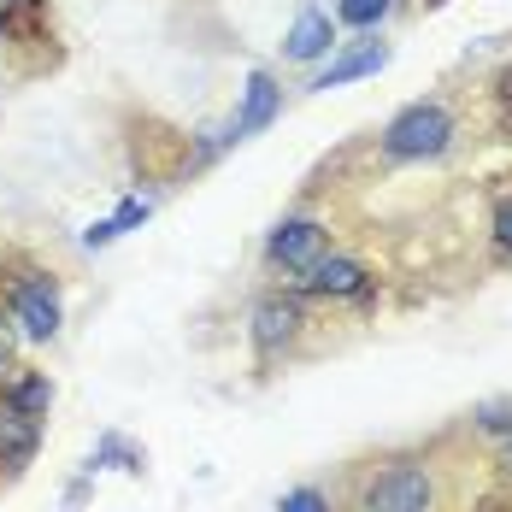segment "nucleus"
Returning a JSON list of instances; mask_svg holds the SVG:
<instances>
[{"label":"nucleus","mask_w":512,"mask_h":512,"mask_svg":"<svg viewBox=\"0 0 512 512\" xmlns=\"http://www.w3.org/2000/svg\"><path fill=\"white\" fill-rule=\"evenodd\" d=\"M448 142H454V112L442 101H412L383 130V154L389 159H436L448 154Z\"/></svg>","instance_id":"1"},{"label":"nucleus","mask_w":512,"mask_h":512,"mask_svg":"<svg viewBox=\"0 0 512 512\" xmlns=\"http://www.w3.org/2000/svg\"><path fill=\"white\" fill-rule=\"evenodd\" d=\"M359 507L365 512H430L436 507V483H430V471H418V465H389V471H377V477L365 483Z\"/></svg>","instance_id":"2"},{"label":"nucleus","mask_w":512,"mask_h":512,"mask_svg":"<svg viewBox=\"0 0 512 512\" xmlns=\"http://www.w3.org/2000/svg\"><path fill=\"white\" fill-rule=\"evenodd\" d=\"M277 112H283V89H277V77H271V71H254V77H248V89H242L236 118H230V130L218 136V148H236V142L259 136V130H265Z\"/></svg>","instance_id":"3"},{"label":"nucleus","mask_w":512,"mask_h":512,"mask_svg":"<svg viewBox=\"0 0 512 512\" xmlns=\"http://www.w3.org/2000/svg\"><path fill=\"white\" fill-rule=\"evenodd\" d=\"M324 248H330V230H324L318 218H289V224H277L271 242H265L271 265H289V271H312V265L324 259Z\"/></svg>","instance_id":"4"},{"label":"nucleus","mask_w":512,"mask_h":512,"mask_svg":"<svg viewBox=\"0 0 512 512\" xmlns=\"http://www.w3.org/2000/svg\"><path fill=\"white\" fill-rule=\"evenodd\" d=\"M12 318L24 324L30 342L59 336V289H53V277H24V283L12 289Z\"/></svg>","instance_id":"5"},{"label":"nucleus","mask_w":512,"mask_h":512,"mask_svg":"<svg viewBox=\"0 0 512 512\" xmlns=\"http://www.w3.org/2000/svg\"><path fill=\"white\" fill-rule=\"evenodd\" d=\"M301 301H289V295H265L254 307V348L259 354H277V348H289L295 336H301Z\"/></svg>","instance_id":"6"},{"label":"nucleus","mask_w":512,"mask_h":512,"mask_svg":"<svg viewBox=\"0 0 512 512\" xmlns=\"http://www.w3.org/2000/svg\"><path fill=\"white\" fill-rule=\"evenodd\" d=\"M330 48H336V18H330V12H318V6H301V12H295V24H289V36H283V59L312 65V59H324Z\"/></svg>","instance_id":"7"},{"label":"nucleus","mask_w":512,"mask_h":512,"mask_svg":"<svg viewBox=\"0 0 512 512\" xmlns=\"http://www.w3.org/2000/svg\"><path fill=\"white\" fill-rule=\"evenodd\" d=\"M301 277H307L312 295H336V301H354V295H365V289H371L365 265H359V259H342V254H324L312 271H301Z\"/></svg>","instance_id":"8"},{"label":"nucleus","mask_w":512,"mask_h":512,"mask_svg":"<svg viewBox=\"0 0 512 512\" xmlns=\"http://www.w3.org/2000/svg\"><path fill=\"white\" fill-rule=\"evenodd\" d=\"M389 65V42H359V48L336 53L318 77H312V89H342V83H359V77H377Z\"/></svg>","instance_id":"9"},{"label":"nucleus","mask_w":512,"mask_h":512,"mask_svg":"<svg viewBox=\"0 0 512 512\" xmlns=\"http://www.w3.org/2000/svg\"><path fill=\"white\" fill-rule=\"evenodd\" d=\"M36 448H42V424H36V418H24L12 401H0V465L36 460Z\"/></svg>","instance_id":"10"},{"label":"nucleus","mask_w":512,"mask_h":512,"mask_svg":"<svg viewBox=\"0 0 512 512\" xmlns=\"http://www.w3.org/2000/svg\"><path fill=\"white\" fill-rule=\"evenodd\" d=\"M383 12H389V0H336V24H348V30L383 24Z\"/></svg>","instance_id":"11"},{"label":"nucleus","mask_w":512,"mask_h":512,"mask_svg":"<svg viewBox=\"0 0 512 512\" xmlns=\"http://www.w3.org/2000/svg\"><path fill=\"white\" fill-rule=\"evenodd\" d=\"M6 401L24 412V418H42V412H48V401H53V389H48V377H24Z\"/></svg>","instance_id":"12"},{"label":"nucleus","mask_w":512,"mask_h":512,"mask_svg":"<svg viewBox=\"0 0 512 512\" xmlns=\"http://www.w3.org/2000/svg\"><path fill=\"white\" fill-rule=\"evenodd\" d=\"M277 512H330V501H324L318 489H289V495L277 501Z\"/></svg>","instance_id":"13"},{"label":"nucleus","mask_w":512,"mask_h":512,"mask_svg":"<svg viewBox=\"0 0 512 512\" xmlns=\"http://www.w3.org/2000/svg\"><path fill=\"white\" fill-rule=\"evenodd\" d=\"M148 212H154V206L142 201V195H130V201H124L118 212H112V230H118V236H124V230H136V224H142Z\"/></svg>","instance_id":"14"},{"label":"nucleus","mask_w":512,"mask_h":512,"mask_svg":"<svg viewBox=\"0 0 512 512\" xmlns=\"http://www.w3.org/2000/svg\"><path fill=\"white\" fill-rule=\"evenodd\" d=\"M495 242H501V254H512V201H501V212H495Z\"/></svg>","instance_id":"15"},{"label":"nucleus","mask_w":512,"mask_h":512,"mask_svg":"<svg viewBox=\"0 0 512 512\" xmlns=\"http://www.w3.org/2000/svg\"><path fill=\"white\" fill-rule=\"evenodd\" d=\"M18 6H36V0H0V18H6V12H18Z\"/></svg>","instance_id":"16"},{"label":"nucleus","mask_w":512,"mask_h":512,"mask_svg":"<svg viewBox=\"0 0 512 512\" xmlns=\"http://www.w3.org/2000/svg\"><path fill=\"white\" fill-rule=\"evenodd\" d=\"M12 354V336H6V324H0V359Z\"/></svg>","instance_id":"17"},{"label":"nucleus","mask_w":512,"mask_h":512,"mask_svg":"<svg viewBox=\"0 0 512 512\" xmlns=\"http://www.w3.org/2000/svg\"><path fill=\"white\" fill-rule=\"evenodd\" d=\"M0 42H6V18H0Z\"/></svg>","instance_id":"18"}]
</instances>
